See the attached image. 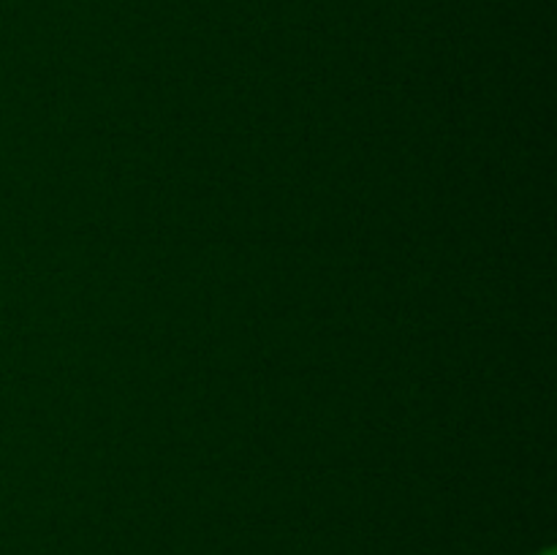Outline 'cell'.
I'll list each match as a JSON object with an SVG mask.
<instances>
[{
  "label": "cell",
  "mask_w": 557,
  "mask_h": 555,
  "mask_svg": "<svg viewBox=\"0 0 557 555\" xmlns=\"http://www.w3.org/2000/svg\"><path fill=\"white\" fill-rule=\"evenodd\" d=\"M547 555H553V553H547Z\"/></svg>",
  "instance_id": "6da1fadb"
}]
</instances>
